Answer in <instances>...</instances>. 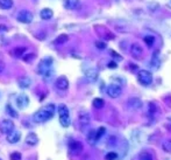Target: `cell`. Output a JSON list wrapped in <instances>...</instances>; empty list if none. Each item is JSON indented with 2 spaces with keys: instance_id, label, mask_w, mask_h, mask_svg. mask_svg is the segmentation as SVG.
Masks as SVG:
<instances>
[{
  "instance_id": "cell-8",
  "label": "cell",
  "mask_w": 171,
  "mask_h": 160,
  "mask_svg": "<svg viewBox=\"0 0 171 160\" xmlns=\"http://www.w3.org/2000/svg\"><path fill=\"white\" fill-rule=\"evenodd\" d=\"M130 54H132L133 57L140 60L143 55V48L140 46L139 43H133L132 47H130Z\"/></svg>"
},
{
  "instance_id": "cell-28",
  "label": "cell",
  "mask_w": 171,
  "mask_h": 160,
  "mask_svg": "<svg viewBox=\"0 0 171 160\" xmlns=\"http://www.w3.org/2000/svg\"><path fill=\"white\" fill-rule=\"evenodd\" d=\"M140 160H154L152 155L150 154L149 152H142L140 155Z\"/></svg>"
},
{
  "instance_id": "cell-1",
  "label": "cell",
  "mask_w": 171,
  "mask_h": 160,
  "mask_svg": "<svg viewBox=\"0 0 171 160\" xmlns=\"http://www.w3.org/2000/svg\"><path fill=\"white\" fill-rule=\"evenodd\" d=\"M55 110L56 107L54 104H48L44 107H42L41 110H39L37 112L34 113L33 116V120L35 123H43V122H47L49 119H51L55 115Z\"/></svg>"
},
{
  "instance_id": "cell-14",
  "label": "cell",
  "mask_w": 171,
  "mask_h": 160,
  "mask_svg": "<svg viewBox=\"0 0 171 160\" xmlns=\"http://www.w3.org/2000/svg\"><path fill=\"white\" fill-rule=\"evenodd\" d=\"M85 76H86V78H87L88 81L94 82V81H97V78H98V70H97V69H94V68H91V69L86 70Z\"/></svg>"
},
{
  "instance_id": "cell-9",
  "label": "cell",
  "mask_w": 171,
  "mask_h": 160,
  "mask_svg": "<svg viewBox=\"0 0 171 160\" xmlns=\"http://www.w3.org/2000/svg\"><path fill=\"white\" fill-rule=\"evenodd\" d=\"M55 86L58 90H66L69 88V81L65 76H59L56 82H55Z\"/></svg>"
},
{
  "instance_id": "cell-4",
  "label": "cell",
  "mask_w": 171,
  "mask_h": 160,
  "mask_svg": "<svg viewBox=\"0 0 171 160\" xmlns=\"http://www.w3.org/2000/svg\"><path fill=\"white\" fill-rule=\"evenodd\" d=\"M138 81L142 86H149L152 82V75L148 70H140L138 73Z\"/></svg>"
},
{
  "instance_id": "cell-12",
  "label": "cell",
  "mask_w": 171,
  "mask_h": 160,
  "mask_svg": "<svg viewBox=\"0 0 171 160\" xmlns=\"http://www.w3.org/2000/svg\"><path fill=\"white\" fill-rule=\"evenodd\" d=\"M21 138V132L18 131V130H14L13 132H11L10 134H7V141L10 144H15L18 143Z\"/></svg>"
},
{
  "instance_id": "cell-10",
  "label": "cell",
  "mask_w": 171,
  "mask_h": 160,
  "mask_svg": "<svg viewBox=\"0 0 171 160\" xmlns=\"http://www.w3.org/2000/svg\"><path fill=\"white\" fill-rule=\"evenodd\" d=\"M69 149L72 153H76L78 154L79 152H82L83 149V144L80 141H77V140H70L69 143Z\"/></svg>"
},
{
  "instance_id": "cell-26",
  "label": "cell",
  "mask_w": 171,
  "mask_h": 160,
  "mask_svg": "<svg viewBox=\"0 0 171 160\" xmlns=\"http://www.w3.org/2000/svg\"><path fill=\"white\" fill-rule=\"evenodd\" d=\"M6 110H7V112H8V113H10V115H11L13 118H18V117H19L18 112H16V111H15V110L12 107L11 104H7V105H6Z\"/></svg>"
},
{
  "instance_id": "cell-11",
  "label": "cell",
  "mask_w": 171,
  "mask_h": 160,
  "mask_svg": "<svg viewBox=\"0 0 171 160\" xmlns=\"http://www.w3.org/2000/svg\"><path fill=\"white\" fill-rule=\"evenodd\" d=\"M16 104H18V107H20V109L27 107L28 104H29V98H28V96L25 95V94L19 95V96L16 97Z\"/></svg>"
},
{
  "instance_id": "cell-19",
  "label": "cell",
  "mask_w": 171,
  "mask_h": 160,
  "mask_svg": "<svg viewBox=\"0 0 171 160\" xmlns=\"http://www.w3.org/2000/svg\"><path fill=\"white\" fill-rule=\"evenodd\" d=\"M79 122L82 125H87L90 123V115L86 111H82L79 113Z\"/></svg>"
},
{
  "instance_id": "cell-27",
  "label": "cell",
  "mask_w": 171,
  "mask_h": 160,
  "mask_svg": "<svg viewBox=\"0 0 171 160\" xmlns=\"http://www.w3.org/2000/svg\"><path fill=\"white\" fill-rule=\"evenodd\" d=\"M144 42L147 43L148 47H151L155 43V38L151 35H147V36H144Z\"/></svg>"
},
{
  "instance_id": "cell-22",
  "label": "cell",
  "mask_w": 171,
  "mask_h": 160,
  "mask_svg": "<svg viewBox=\"0 0 171 160\" xmlns=\"http://www.w3.org/2000/svg\"><path fill=\"white\" fill-rule=\"evenodd\" d=\"M162 149H163L164 152L171 153V140L170 139H165V140H163V143H162Z\"/></svg>"
},
{
  "instance_id": "cell-33",
  "label": "cell",
  "mask_w": 171,
  "mask_h": 160,
  "mask_svg": "<svg viewBox=\"0 0 171 160\" xmlns=\"http://www.w3.org/2000/svg\"><path fill=\"white\" fill-rule=\"evenodd\" d=\"M96 46L99 48V49H104V48L106 47V43H105V42H99V41H98V42H96Z\"/></svg>"
},
{
  "instance_id": "cell-30",
  "label": "cell",
  "mask_w": 171,
  "mask_h": 160,
  "mask_svg": "<svg viewBox=\"0 0 171 160\" xmlns=\"http://www.w3.org/2000/svg\"><path fill=\"white\" fill-rule=\"evenodd\" d=\"M11 160H21V153L20 152H13L10 155Z\"/></svg>"
},
{
  "instance_id": "cell-34",
  "label": "cell",
  "mask_w": 171,
  "mask_h": 160,
  "mask_svg": "<svg viewBox=\"0 0 171 160\" xmlns=\"http://www.w3.org/2000/svg\"><path fill=\"white\" fill-rule=\"evenodd\" d=\"M117 67H118V64L115 63L114 61H112V62H109V63H108V68H111V69H115Z\"/></svg>"
},
{
  "instance_id": "cell-6",
  "label": "cell",
  "mask_w": 171,
  "mask_h": 160,
  "mask_svg": "<svg viewBox=\"0 0 171 160\" xmlns=\"http://www.w3.org/2000/svg\"><path fill=\"white\" fill-rule=\"evenodd\" d=\"M16 20L22 23H30L33 21V14L29 11L21 10L16 14Z\"/></svg>"
},
{
  "instance_id": "cell-16",
  "label": "cell",
  "mask_w": 171,
  "mask_h": 160,
  "mask_svg": "<svg viewBox=\"0 0 171 160\" xmlns=\"http://www.w3.org/2000/svg\"><path fill=\"white\" fill-rule=\"evenodd\" d=\"M53 15L54 12L50 8H43L42 11L40 12V17H41V19H43V20H49V19L53 18Z\"/></svg>"
},
{
  "instance_id": "cell-23",
  "label": "cell",
  "mask_w": 171,
  "mask_h": 160,
  "mask_svg": "<svg viewBox=\"0 0 171 160\" xmlns=\"http://www.w3.org/2000/svg\"><path fill=\"white\" fill-rule=\"evenodd\" d=\"M68 40H69V36H68L66 34H61L59 36L56 38L55 43H56V44H63V43H65Z\"/></svg>"
},
{
  "instance_id": "cell-25",
  "label": "cell",
  "mask_w": 171,
  "mask_h": 160,
  "mask_svg": "<svg viewBox=\"0 0 171 160\" xmlns=\"http://www.w3.org/2000/svg\"><path fill=\"white\" fill-rule=\"evenodd\" d=\"M26 52H27V48H25V47L14 48V49H13V55H15V56H21L22 54H25Z\"/></svg>"
},
{
  "instance_id": "cell-35",
  "label": "cell",
  "mask_w": 171,
  "mask_h": 160,
  "mask_svg": "<svg viewBox=\"0 0 171 160\" xmlns=\"http://www.w3.org/2000/svg\"><path fill=\"white\" fill-rule=\"evenodd\" d=\"M1 32H7V27L5 25H0V33Z\"/></svg>"
},
{
  "instance_id": "cell-21",
  "label": "cell",
  "mask_w": 171,
  "mask_h": 160,
  "mask_svg": "<svg viewBox=\"0 0 171 160\" xmlns=\"http://www.w3.org/2000/svg\"><path fill=\"white\" fill-rule=\"evenodd\" d=\"M13 6V0H0V8L1 10H10Z\"/></svg>"
},
{
  "instance_id": "cell-17",
  "label": "cell",
  "mask_w": 171,
  "mask_h": 160,
  "mask_svg": "<svg viewBox=\"0 0 171 160\" xmlns=\"http://www.w3.org/2000/svg\"><path fill=\"white\" fill-rule=\"evenodd\" d=\"M128 105L130 107H133V109H135V110H138V109H140V107H142V102H141V99L136 98V97H134V98H129Z\"/></svg>"
},
{
  "instance_id": "cell-29",
  "label": "cell",
  "mask_w": 171,
  "mask_h": 160,
  "mask_svg": "<svg viewBox=\"0 0 171 160\" xmlns=\"http://www.w3.org/2000/svg\"><path fill=\"white\" fill-rule=\"evenodd\" d=\"M106 160H115L118 158V154L115 152H108L106 155H105Z\"/></svg>"
},
{
  "instance_id": "cell-31",
  "label": "cell",
  "mask_w": 171,
  "mask_h": 160,
  "mask_svg": "<svg viewBox=\"0 0 171 160\" xmlns=\"http://www.w3.org/2000/svg\"><path fill=\"white\" fill-rule=\"evenodd\" d=\"M105 131H106V128H99L98 130H97V133H96L97 140H98V139H100L101 137H103V134L105 133Z\"/></svg>"
},
{
  "instance_id": "cell-38",
  "label": "cell",
  "mask_w": 171,
  "mask_h": 160,
  "mask_svg": "<svg viewBox=\"0 0 171 160\" xmlns=\"http://www.w3.org/2000/svg\"><path fill=\"white\" fill-rule=\"evenodd\" d=\"M0 160H1V159H0Z\"/></svg>"
},
{
  "instance_id": "cell-15",
  "label": "cell",
  "mask_w": 171,
  "mask_h": 160,
  "mask_svg": "<svg viewBox=\"0 0 171 160\" xmlns=\"http://www.w3.org/2000/svg\"><path fill=\"white\" fill-rule=\"evenodd\" d=\"M80 5V0H64V7L68 10H76Z\"/></svg>"
},
{
  "instance_id": "cell-24",
  "label": "cell",
  "mask_w": 171,
  "mask_h": 160,
  "mask_svg": "<svg viewBox=\"0 0 171 160\" xmlns=\"http://www.w3.org/2000/svg\"><path fill=\"white\" fill-rule=\"evenodd\" d=\"M92 104H93V107H96V109H101V107L105 105V102H104L103 98H94L93 102H92Z\"/></svg>"
},
{
  "instance_id": "cell-32",
  "label": "cell",
  "mask_w": 171,
  "mask_h": 160,
  "mask_svg": "<svg viewBox=\"0 0 171 160\" xmlns=\"http://www.w3.org/2000/svg\"><path fill=\"white\" fill-rule=\"evenodd\" d=\"M35 57V55L34 54H29V55H25L23 56V61L25 62H32V60Z\"/></svg>"
},
{
  "instance_id": "cell-36",
  "label": "cell",
  "mask_w": 171,
  "mask_h": 160,
  "mask_svg": "<svg viewBox=\"0 0 171 160\" xmlns=\"http://www.w3.org/2000/svg\"><path fill=\"white\" fill-rule=\"evenodd\" d=\"M130 69H132V71H135V70H138V65H135V64H130Z\"/></svg>"
},
{
  "instance_id": "cell-3",
  "label": "cell",
  "mask_w": 171,
  "mask_h": 160,
  "mask_svg": "<svg viewBox=\"0 0 171 160\" xmlns=\"http://www.w3.org/2000/svg\"><path fill=\"white\" fill-rule=\"evenodd\" d=\"M58 115H59V123L63 128H68L70 125V116H69V109L65 104L58 105Z\"/></svg>"
},
{
  "instance_id": "cell-18",
  "label": "cell",
  "mask_w": 171,
  "mask_h": 160,
  "mask_svg": "<svg viewBox=\"0 0 171 160\" xmlns=\"http://www.w3.org/2000/svg\"><path fill=\"white\" fill-rule=\"evenodd\" d=\"M37 141H39V138H37V136H36L35 133H29V134L26 137V144H28V145H30V146L36 145Z\"/></svg>"
},
{
  "instance_id": "cell-37",
  "label": "cell",
  "mask_w": 171,
  "mask_h": 160,
  "mask_svg": "<svg viewBox=\"0 0 171 160\" xmlns=\"http://www.w3.org/2000/svg\"><path fill=\"white\" fill-rule=\"evenodd\" d=\"M2 70H4V64H2V63H0V73H1Z\"/></svg>"
},
{
  "instance_id": "cell-13",
  "label": "cell",
  "mask_w": 171,
  "mask_h": 160,
  "mask_svg": "<svg viewBox=\"0 0 171 160\" xmlns=\"http://www.w3.org/2000/svg\"><path fill=\"white\" fill-rule=\"evenodd\" d=\"M18 84L21 89H27L29 88L30 84H32V80L28 77V76H22L18 80Z\"/></svg>"
},
{
  "instance_id": "cell-7",
  "label": "cell",
  "mask_w": 171,
  "mask_h": 160,
  "mask_svg": "<svg viewBox=\"0 0 171 160\" xmlns=\"http://www.w3.org/2000/svg\"><path fill=\"white\" fill-rule=\"evenodd\" d=\"M122 92L121 86L118 84H109L107 86V95L111 98H118Z\"/></svg>"
},
{
  "instance_id": "cell-5",
  "label": "cell",
  "mask_w": 171,
  "mask_h": 160,
  "mask_svg": "<svg viewBox=\"0 0 171 160\" xmlns=\"http://www.w3.org/2000/svg\"><path fill=\"white\" fill-rule=\"evenodd\" d=\"M14 131V123L11 119H4L0 123V132L5 134H10L11 132Z\"/></svg>"
},
{
  "instance_id": "cell-20",
  "label": "cell",
  "mask_w": 171,
  "mask_h": 160,
  "mask_svg": "<svg viewBox=\"0 0 171 160\" xmlns=\"http://www.w3.org/2000/svg\"><path fill=\"white\" fill-rule=\"evenodd\" d=\"M96 133H97V130L94 131V130H91L90 132H88V134H87V141L91 144V145H94L97 141V136H96Z\"/></svg>"
},
{
  "instance_id": "cell-2",
  "label": "cell",
  "mask_w": 171,
  "mask_h": 160,
  "mask_svg": "<svg viewBox=\"0 0 171 160\" xmlns=\"http://www.w3.org/2000/svg\"><path fill=\"white\" fill-rule=\"evenodd\" d=\"M37 71L40 75H42L43 78L49 80L53 76V59L44 57L43 60H41L37 65Z\"/></svg>"
}]
</instances>
